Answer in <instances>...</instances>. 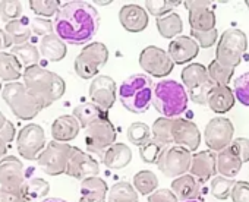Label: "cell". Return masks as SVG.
<instances>
[{
  "mask_svg": "<svg viewBox=\"0 0 249 202\" xmlns=\"http://www.w3.org/2000/svg\"><path fill=\"white\" fill-rule=\"evenodd\" d=\"M248 49L246 34L239 28L226 30L215 49V60L229 69H236Z\"/></svg>",
  "mask_w": 249,
  "mask_h": 202,
  "instance_id": "cell-6",
  "label": "cell"
},
{
  "mask_svg": "<svg viewBox=\"0 0 249 202\" xmlns=\"http://www.w3.org/2000/svg\"><path fill=\"white\" fill-rule=\"evenodd\" d=\"M191 37L198 43V46L201 49H210V47H213L217 43V40H218V31H217V28H214L213 31H208V33L191 31Z\"/></svg>",
  "mask_w": 249,
  "mask_h": 202,
  "instance_id": "cell-47",
  "label": "cell"
},
{
  "mask_svg": "<svg viewBox=\"0 0 249 202\" xmlns=\"http://www.w3.org/2000/svg\"><path fill=\"white\" fill-rule=\"evenodd\" d=\"M234 92L229 85H215L210 95H208V107L217 113V115H224L230 112L234 106Z\"/></svg>",
  "mask_w": 249,
  "mask_h": 202,
  "instance_id": "cell-22",
  "label": "cell"
},
{
  "mask_svg": "<svg viewBox=\"0 0 249 202\" xmlns=\"http://www.w3.org/2000/svg\"><path fill=\"white\" fill-rule=\"evenodd\" d=\"M100 17L97 9L82 0L62 5L54 17V34L72 46L89 43L98 33Z\"/></svg>",
  "mask_w": 249,
  "mask_h": 202,
  "instance_id": "cell-1",
  "label": "cell"
},
{
  "mask_svg": "<svg viewBox=\"0 0 249 202\" xmlns=\"http://www.w3.org/2000/svg\"><path fill=\"white\" fill-rule=\"evenodd\" d=\"M188 19H189L191 31H196V33L213 31L215 28V21H217L215 19V14L213 12L211 8L189 12Z\"/></svg>",
  "mask_w": 249,
  "mask_h": 202,
  "instance_id": "cell-32",
  "label": "cell"
},
{
  "mask_svg": "<svg viewBox=\"0 0 249 202\" xmlns=\"http://www.w3.org/2000/svg\"><path fill=\"white\" fill-rule=\"evenodd\" d=\"M231 147L236 151V154L240 157L242 163L249 161V139L248 138H236V139H233Z\"/></svg>",
  "mask_w": 249,
  "mask_h": 202,
  "instance_id": "cell-51",
  "label": "cell"
},
{
  "mask_svg": "<svg viewBox=\"0 0 249 202\" xmlns=\"http://www.w3.org/2000/svg\"><path fill=\"white\" fill-rule=\"evenodd\" d=\"M208 75L210 79L215 84V85H229V82L231 81L233 75H234V69H229L221 66L215 59L208 65Z\"/></svg>",
  "mask_w": 249,
  "mask_h": 202,
  "instance_id": "cell-42",
  "label": "cell"
},
{
  "mask_svg": "<svg viewBox=\"0 0 249 202\" xmlns=\"http://www.w3.org/2000/svg\"><path fill=\"white\" fill-rule=\"evenodd\" d=\"M182 82L188 89L189 100L195 104L207 106L208 95L215 84L210 79L208 69L202 63H189L182 70Z\"/></svg>",
  "mask_w": 249,
  "mask_h": 202,
  "instance_id": "cell-7",
  "label": "cell"
},
{
  "mask_svg": "<svg viewBox=\"0 0 249 202\" xmlns=\"http://www.w3.org/2000/svg\"><path fill=\"white\" fill-rule=\"evenodd\" d=\"M189 95L186 88L173 79H163L154 85L153 104L156 110L169 119H176L188 109Z\"/></svg>",
  "mask_w": 249,
  "mask_h": 202,
  "instance_id": "cell-4",
  "label": "cell"
},
{
  "mask_svg": "<svg viewBox=\"0 0 249 202\" xmlns=\"http://www.w3.org/2000/svg\"><path fill=\"white\" fill-rule=\"evenodd\" d=\"M148 202H178V196L170 189H157L148 195Z\"/></svg>",
  "mask_w": 249,
  "mask_h": 202,
  "instance_id": "cell-52",
  "label": "cell"
},
{
  "mask_svg": "<svg viewBox=\"0 0 249 202\" xmlns=\"http://www.w3.org/2000/svg\"><path fill=\"white\" fill-rule=\"evenodd\" d=\"M5 33L9 35L14 46H21V44L28 43L33 30H31V24L28 22V19L21 18V19L8 22L5 25Z\"/></svg>",
  "mask_w": 249,
  "mask_h": 202,
  "instance_id": "cell-33",
  "label": "cell"
},
{
  "mask_svg": "<svg viewBox=\"0 0 249 202\" xmlns=\"http://www.w3.org/2000/svg\"><path fill=\"white\" fill-rule=\"evenodd\" d=\"M22 73L21 60L11 51H0V81L17 82Z\"/></svg>",
  "mask_w": 249,
  "mask_h": 202,
  "instance_id": "cell-29",
  "label": "cell"
},
{
  "mask_svg": "<svg viewBox=\"0 0 249 202\" xmlns=\"http://www.w3.org/2000/svg\"><path fill=\"white\" fill-rule=\"evenodd\" d=\"M191 166H192V154L189 150L180 145L167 147L157 163L159 170L166 177L170 179H176L179 176L186 174L191 170Z\"/></svg>",
  "mask_w": 249,
  "mask_h": 202,
  "instance_id": "cell-10",
  "label": "cell"
},
{
  "mask_svg": "<svg viewBox=\"0 0 249 202\" xmlns=\"http://www.w3.org/2000/svg\"><path fill=\"white\" fill-rule=\"evenodd\" d=\"M22 78L27 89L40 101L43 109L50 107L54 101L60 100L66 91L63 78L40 65L25 67Z\"/></svg>",
  "mask_w": 249,
  "mask_h": 202,
  "instance_id": "cell-2",
  "label": "cell"
},
{
  "mask_svg": "<svg viewBox=\"0 0 249 202\" xmlns=\"http://www.w3.org/2000/svg\"><path fill=\"white\" fill-rule=\"evenodd\" d=\"M28 5L30 9L38 18H47V19H50V17H56L62 8L59 0H30Z\"/></svg>",
  "mask_w": 249,
  "mask_h": 202,
  "instance_id": "cell-38",
  "label": "cell"
},
{
  "mask_svg": "<svg viewBox=\"0 0 249 202\" xmlns=\"http://www.w3.org/2000/svg\"><path fill=\"white\" fill-rule=\"evenodd\" d=\"M2 98L12 113L21 120H33L43 110L40 101L27 89L25 84L19 81L3 85Z\"/></svg>",
  "mask_w": 249,
  "mask_h": 202,
  "instance_id": "cell-5",
  "label": "cell"
},
{
  "mask_svg": "<svg viewBox=\"0 0 249 202\" xmlns=\"http://www.w3.org/2000/svg\"><path fill=\"white\" fill-rule=\"evenodd\" d=\"M172 136H173V144L185 147L186 150L196 151L198 147L201 145V132L198 126L186 119L176 118L173 119L172 125Z\"/></svg>",
  "mask_w": 249,
  "mask_h": 202,
  "instance_id": "cell-18",
  "label": "cell"
},
{
  "mask_svg": "<svg viewBox=\"0 0 249 202\" xmlns=\"http://www.w3.org/2000/svg\"><path fill=\"white\" fill-rule=\"evenodd\" d=\"M156 25H157V30H159L160 35L163 38H167V40L179 37V34L183 31L182 18H180L179 14H175V12L157 18Z\"/></svg>",
  "mask_w": 249,
  "mask_h": 202,
  "instance_id": "cell-31",
  "label": "cell"
},
{
  "mask_svg": "<svg viewBox=\"0 0 249 202\" xmlns=\"http://www.w3.org/2000/svg\"><path fill=\"white\" fill-rule=\"evenodd\" d=\"M6 150H8V144L2 138H0V160L6 155Z\"/></svg>",
  "mask_w": 249,
  "mask_h": 202,
  "instance_id": "cell-55",
  "label": "cell"
},
{
  "mask_svg": "<svg viewBox=\"0 0 249 202\" xmlns=\"http://www.w3.org/2000/svg\"><path fill=\"white\" fill-rule=\"evenodd\" d=\"M21 15L22 3L18 2V0H3V2H0V18L6 24L21 19Z\"/></svg>",
  "mask_w": 249,
  "mask_h": 202,
  "instance_id": "cell-45",
  "label": "cell"
},
{
  "mask_svg": "<svg viewBox=\"0 0 249 202\" xmlns=\"http://www.w3.org/2000/svg\"><path fill=\"white\" fill-rule=\"evenodd\" d=\"M179 5H180V2H178V0H147L145 9L151 15L160 18L163 15L172 14V11L175 8H178Z\"/></svg>",
  "mask_w": 249,
  "mask_h": 202,
  "instance_id": "cell-43",
  "label": "cell"
},
{
  "mask_svg": "<svg viewBox=\"0 0 249 202\" xmlns=\"http://www.w3.org/2000/svg\"><path fill=\"white\" fill-rule=\"evenodd\" d=\"M245 5L248 6V9H249V0H246V2H245Z\"/></svg>",
  "mask_w": 249,
  "mask_h": 202,
  "instance_id": "cell-59",
  "label": "cell"
},
{
  "mask_svg": "<svg viewBox=\"0 0 249 202\" xmlns=\"http://www.w3.org/2000/svg\"><path fill=\"white\" fill-rule=\"evenodd\" d=\"M15 135H17L15 126L5 118L2 112H0V138L6 144H11L15 139Z\"/></svg>",
  "mask_w": 249,
  "mask_h": 202,
  "instance_id": "cell-50",
  "label": "cell"
},
{
  "mask_svg": "<svg viewBox=\"0 0 249 202\" xmlns=\"http://www.w3.org/2000/svg\"><path fill=\"white\" fill-rule=\"evenodd\" d=\"M81 125L73 115H65L57 118L52 125V136L59 142H69L78 136Z\"/></svg>",
  "mask_w": 249,
  "mask_h": 202,
  "instance_id": "cell-24",
  "label": "cell"
},
{
  "mask_svg": "<svg viewBox=\"0 0 249 202\" xmlns=\"http://www.w3.org/2000/svg\"><path fill=\"white\" fill-rule=\"evenodd\" d=\"M183 202H198L196 199H194V201H183Z\"/></svg>",
  "mask_w": 249,
  "mask_h": 202,
  "instance_id": "cell-60",
  "label": "cell"
},
{
  "mask_svg": "<svg viewBox=\"0 0 249 202\" xmlns=\"http://www.w3.org/2000/svg\"><path fill=\"white\" fill-rule=\"evenodd\" d=\"M2 89H3V85H2V81H0V94H2Z\"/></svg>",
  "mask_w": 249,
  "mask_h": 202,
  "instance_id": "cell-58",
  "label": "cell"
},
{
  "mask_svg": "<svg viewBox=\"0 0 249 202\" xmlns=\"http://www.w3.org/2000/svg\"><path fill=\"white\" fill-rule=\"evenodd\" d=\"M126 136H128V141L132 144V145H137V147H142L145 142H148L151 139V129L147 123H142V122H135L132 123L128 131H126Z\"/></svg>",
  "mask_w": 249,
  "mask_h": 202,
  "instance_id": "cell-41",
  "label": "cell"
},
{
  "mask_svg": "<svg viewBox=\"0 0 249 202\" xmlns=\"http://www.w3.org/2000/svg\"><path fill=\"white\" fill-rule=\"evenodd\" d=\"M97 5H101V6H106V5H110L111 2H95Z\"/></svg>",
  "mask_w": 249,
  "mask_h": 202,
  "instance_id": "cell-57",
  "label": "cell"
},
{
  "mask_svg": "<svg viewBox=\"0 0 249 202\" xmlns=\"http://www.w3.org/2000/svg\"><path fill=\"white\" fill-rule=\"evenodd\" d=\"M73 116L78 119L81 128L87 129L97 122L108 119V112L94 103H82L73 109Z\"/></svg>",
  "mask_w": 249,
  "mask_h": 202,
  "instance_id": "cell-28",
  "label": "cell"
},
{
  "mask_svg": "<svg viewBox=\"0 0 249 202\" xmlns=\"http://www.w3.org/2000/svg\"><path fill=\"white\" fill-rule=\"evenodd\" d=\"M132 161V151L128 145L114 142L101 155V163L111 170H122Z\"/></svg>",
  "mask_w": 249,
  "mask_h": 202,
  "instance_id": "cell-23",
  "label": "cell"
},
{
  "mask_svg": "<svg viewBox=\"0 0 249 202\" xmlns=\"http://www.w3.org/2000/svg\"><path fill=\"white\" fill-rule=\"evenodd\" d=\"M233 92L240 104L249 107V72H245L234 79Z\"/></svg>",
  "mask_w": 249,
  "mask_h": 202,
  "instance_id": "cell-46",
  "label": "cell"
},
{
  "mask_svg": "<svg viewBox=\"0 0 249 202\" xmlns=\"http://www.w3.org/2000/svg\"><path fill=\"white\" fill-rule=\"evenodd\" d=\"M31 30H33L34 34L41 35V37H46V35L53 34V31H54V22H52L47 18H34L31 21Z\"/></svg>",
  "mask_w": 249,
  "mask_h": 202,
  "instance_id": "cell-49",
  "label": "cell"
},
{
  "mask_svg": "<svg viewBox=\"0 0 249 202\" xmlns=\"http://www.w3.org/2000/svg\"><path fill=\"white\" fill-rule=\"evenodd\" d=\"M201 180L191 173L176 177L172 182V190L180 201H194L201 193Z\"/></svg>",
  "mask_w": 249,
  "mask_h": 202,
  "instance_id": "cell-25",
  "label": "cell"
},
{
  "mask_svg": "<svg viewBox=\"0 0 249 202\" xmlns=\"http://www.w3.org/2000/svg\"><path fill=\"white\" fill-rule=\"evenodd\" d=\"M242 160L233 150V147H227L217 152V171L229 179H233L239 174L242 168Z\"/></svg>",
  "mask_w": 249,
  "mask_h": 202,
  "instance_id": "cell-27",
  "label": "cell"
},
{
  "mask_svg": "<svg viewBox=\"0 0 249 202\" xmlns=\"http://www.w3.org/2000/svg\"><path fill=\"white\" fill-rule=\"evenodd\" d=\"M108 202H138V190L129 182L114 183L108 189Z\"/></svg>",
  "mask_w": 249,
  "mask_h": 202,
  "instance_id": "cell-34",
  "label": "cell"
},
{
  "mask_svg": "<svg viewBox=\"0 0 249 202\" xmlns=\"http://www.w3.org/2000/svg\"><path fill=\"white\" fill-rule=\"evenodd\" d=\"M41 202H66V201L60 198H47V199H43Z\"/></svg>",
  "mask_w": 249,
  "mask_h": 202,
  "instance_id": "cell-56",
  "label": "cell"
},
{
  "mask_svg": "<svg viewBox=\"0 0 249 202\" xmlns=\"http://www.w3.org/2000/svg\"><path fill=\"white\" fill-rule=\"evenodd\" d=\"M172 125L173 119L169 118H159L151 129V136L157 139L159 142L164 144L166 147L173 145V136H172Z\"/></svg>",
  "mask_w": 249,
  "mask_h": 202,
  "instance_id": "cell-37",
  "label": "cell"
},
{
  "mask_svg": "<svg viewBox=\"0 0 249 202\" xmlns=\"http://www.w3.org/2000/svg\"><path fill=\"white\" fill-rule=\"evenodd\" d=\"M0 202H25L22 193L0 192Z\"/></svg>",
  "mask_w": 249,
  "mask_h": 202,
  "instance_id": "cell-54",
  "label": "cell"
},
{
  "mask_svg": "<svg viewBox=\"0 0 249 202\" xmlns=\"http://www.w3.org/2000/svg\"><path fill=\"white\" fill-rule=\"evenodd\" d=\"M100 173V164L98 161L91 157L89 154L84 152L82 150L72 147V152H71V158L68 163V168H66V174L69 177H73L76 180H85L88 177H94L98 176Z\"/></svg>",
  "mask_w": 249,
  "mask_h": 202,
  "instance_id": "cell-16",
  "label": "cell"
},
{
  "mask_svg": "<svg viewBox=\"0 0 249 202\" xmlns=\"http://www.w3.org/2000/svg\"><path fill=\"white\" fill-rule=\"evenodd\" d=\"M22 161L15 155H5L0 160V192L22 193L25 185Z\"/></svg>",
  "mask_w": 249,
  "mask_h": 202,
  "instance_id": "cell-12",
  "label": "cell"
},
{
  "mask_svg": "<svg viewBox=\"0 0 249 202\" xmlns=\"http://www.w3.org/2000/svg\"><path fill=\"white\" fill-rule=\"evenodd\" d=\"M230 198L233 202H249V182L245 180H237L234 182Z\"/></svg>",
  "mask_w": 249,
  "mask_h": 202,
  "instance_id": "cell-48",
  "label": "cell"
},
{
  "mask_svg": "<svg viewBox=\"0 0 249 202\" xmlns=\"http://www.w3.org/2000/svg\"><path fill=\"white\" fill-rule=\"evenodd\" d=\"M191 174L198 177L201 182H207L215 177L217 171V152L205 150L192 155V166L189 170Z\"/></svg>",
  "mask_w": 249,
  "mask_h": 202,
  "instance_id": "cell-21",
  "label": "cell"
},
{
  "mask_svg": "<svg viewBox=\"0 0 249 202\" xmlns=\"http://www.w3.org/2000/svg\"><path fill=\"white\" fill-rule=\"evenodd\" d=\"M107 60H108L107 46L100 41H94L87 44L82 49V51L76 56L73 69L81 79H94L97 78L100 70L106 66Z\"/></svg>",
  "mask_w": 249,
  "mask_h": 202,
  "instance_id": "cell-8",
  "label": "cell"
},
{
  "mask_svg": "<svg viewBox=\"0 0 249 202\" xmlns=\"http://www.w3.org/2000/svg\"><path fill=\"white\" fill-rule=\"evenodd\" d=\"M140 66L147 75L164 78L172 73L175 62L172 60L169 51L156 46H148L140 53Z\"/></svg>",
  "mask_w": 249,
  "mask_h": 202,
  "instance_id": "cell-13",
  "label": "cell"
},
{
  "mask_svg": "<svg viewBox=\"0 0 249 202\" xmlns=\"http://www.w3.org/2000/svg\"><path fill=\"white\" fill-rule=\"evenodd\" d=\"M119 22L128 33H142L148 27V12L141 5H123L119 11Z\"/></svg>",
  "mask_w": 249,
  "mask_h": 202,
  "instance_id": "cell-19",
  "label": "cell"
},
{
  "mask_svg": "<svg viewBox=\"0 0 249 202\" xmlns=\"http://www.w3.org/2000/svg\"><path fill=\"white\" fill-rule=\"evenodd\" d=\"M154 95V86L150 76L142 73H135L124 79L119 86V100L122 106L131 113L141 115L145 113Z\"/></svg>",
  "mask_w": 249,
  "mask_h": 202,
  "instance_id": "cell-3",
  "label": "cell"
},
{
  "mask_svg": "<svg viewBox=\"0 0 249 202\" xmlns=\"http://www.w3.org/2000/svg\"><path fill=\"white\" fill-rule=\"evenodd\" d=\"M233 185H234V180L224 177V176H215L211 180V195L220 201H226L230 196Z\"/></svg>",
  "mask_w": 249,
  "mask_h": 202,
  "instance_id": "cell-44",
  "label": "cell"
},
{
  "mask_svg": "<svg viewBox=\"0 0 249 202\" xmlns=\"http://www.w3.org/2000/svg\"><path fill=\"white\" fill-rule=\"evenodd\" d=\"M134 186L141 195H151L159 187V179L153 171L141 170L134 176Z\"/></svg>",
  "mask_w": 249,
  "mask_h": 202,
  "instance_id": "cell-36",
  "label": "cell"
},
{
  "mask_svg": "<svg viewBox=\"0 0 249 202\" xmlns=\"http://www.w3.org/2000/svg\"><path fill=\"white\" fill-rule=\"evenodd\" d=\"M167 147L161 142H159L157 139H154L151 136V139L148 142H145L142 147H140V155H141V160L147 164H157L163 151L166 150Z\"/></svg>",
  "mask_w": 249,
  "mask_h": 202,
  "instance_id": "cell-40",
  "label": "cell"
},
{
  "mask_svg": "<svg viewBox=\"0 0 249 202\" xmlns=\"http://www.w3.org/2000/svg\"><path fill=\"white\" fill-rule=\"evenodd\" d=\"M71 152H72V145L53 139L46 145L43 152L38 155L37 163L41 167V170L49 176H59L66 173Z\"/></svg>",
  "mask_w": 249,
  "mask_h": 202,
  "instance_id": "cell-9",
  "label": "cell"
},
{
  "mask_svg": "<svg viewBox=\"0 0 249 202\" xmlns=\"http://www.w3.org/2000/svg\"><path fill=\"white\" fill-rule=\"evenodd\" d=\"M79 192V202H106L108 187L101 177L94 176L81 182Z\"/></svg>",
  "mask_w": 249,
  "mask_h": 202,
  "instance_id": "cell-26",
  "label": "cell"
},
{
  "mask_svg": "<svg viewBox=\"0 0 249 202\" xmlns=\"http://www.w3.org/2000/svg\"><path fill=\"white\" fill-rule=\"evenodd\" d=\"M11 53H14L21 60V63H24L27 67L38 65L40 54H41L40 50L31 43H25V44H21V46H14Z\"/></svg>",
  "mask_w": 249,
  "mask_h": 202,
  "instance_id": "cell-39",
  "label": "cell"
},
{
  "mask_svg": "<svg viewBox=\"0 0 249 202\" xmlns=\"http://www.w3.org/2000/svg\"><path fill=\"white\" fill-rule=\"evenodd\" d=\"M40 53L49 62H60V60L65 59V56L68 53L66 43L53 33V34L46 35V37L41 38V41H40Z\"/></svg>",
  "mask_w": 249,
  "mask_h": 202,
  "instance_id": "cell-30",
  "label": "cell"
},
{
  "mask_svg": "<svg viewBox=\"0 0 249 202\" xmlns=\"http://www.w3.org/2000/svg\"><path fill=\"white\" fill-rule=\"evenodd\" d=\"M46 148V134L40 125L30 123L17 135V150L25 160H37Z\"/></svg>",
  "mask_w": 249,
  "mask_h": 202,
  "instance_id": "cell-11",
  "label": "cell"
},
{
  "mask_svg": "<svg viewBox=\"0 0 249 202\" xmlns=\"http://www.w3.org/2000/svg\"><path fill=\"white\" fill-rule=\"evenodd\" d=\"M199 53L198 43L189 35H180L170 41L169 54L175 65H185L192 62Z\"/></svg>",
  "mask_w": 249,
  "mask_h": 202,
  "instance_id": "cell-20",
  "label": "cell"
},
{
  "mask_svg": "<svg viewBox=\"0 0 249 202\" xmlns=\"http://www.w3.org/2000/svg\"><path fill=\"white\" fill-rule=\"evenodd\" d=\"M116 129L110 119L97 122L85 129V145L87 150L92 154L103 155L107 148L116 142Z\"/></svg>",
  "mask_w": 249,
  "mask_h": 202,
  "instance_id": "cell-15",
  "label": "cell"
},
{
  "mask_svg": "<svg viewBox=\"0 0 249 202\" xmlns=\"http://www.w3.org/2000/svg\"><path fill=\"white\" fill-rule=\"evenodd\" d=\"M49 190H50V185L46 180L40 177H33L25 182L22 195H24L25 202H34V201L44 198L49 193Z\"/></svg>",
  "mask_w": 249,
  "mask_h": 202,
  "instance_id": "cell-35",
  "label": "cell"
},
{
  "mask_svg": "<svg viewBox=\"0 0 249 202\" xmlns=\"http://www.w3.org/2000/svg\"><path fill=\"white\" fill-rule=\"evenodd\" d=\"M185 8L188 12H194V11H199V9H208L211 8V2H208V0H186V2H183Z\"/></svg>",
  "mask_w": 249,
  "mask_h": 202,
  "instance_id": "cell-53",
  "label": "cell"
},
{
  "mask_svg": "<svg viewBox=\"0 0 249 202\" xmlns=\"http://www.w3.org/2000/svg\"><path fill=\"white\" fill-rule=\"evenodd\" d=\"M233 135L234 126L227 118H214L204 129V141L214 152H220L221 150L230 147L233 142Z\"/></svg>",
  "mask_w": 249,
  "mask_h": 202,
  "instance_id": "cell-14",
  "label": "cell"
},
{
  "mask_svg": "<svg viewBox=\"0 0 249 202\" xmlns=\"http://www.w3.org/2000/svg\"><path fill=\"white\" fill-rule=\"evenodd\" d=\"M117 85L113 78L107 75H98L92 79L89 85V98L91 103L100 106L104 110H110L116 103Z\"/></svg>",
  "mask_w": 249,
  "mask_h": 202,
  "instance_id": "cell-17",
  "label": "cell"
}]
</instances>
